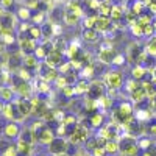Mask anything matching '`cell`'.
I'll list each match as a JSON object with an SVG mask.
<instances>
[{
  "mask_svg": "<svg viewBox=\"0 0 156 156\" xmlns=\"http://www.w3.org/2000/svg\"><path fill=\"white\" fill-rule=\"evenodd\" d=\"M53 139H55V131L51 128H48V126H45L36 137V140L39 142V144H44V145H48Z\"/></svg>",
  "mask_w": 156,
  "mask_h": 156,
  "instance_id": "5bb4252c",
  "label": "cell"
},
{
  "mask_svg": "<svg viewBox=\"0 0 156 156\" xmlns=\"http://www.w3.org/2000/svg\"><path fill=\"white\" fill-rule=\"evenodd\" d=\"M98 31L95 28H84L83 33H81V37H83V41L86 42H95L97 39H98Z\"/></svg>",
  "mask_w": 156,
  "mask_h": 156,
  "instance_id": "ac0fdd59",
  "label": "cell"
},
{
  "mask_svg": "<svg viewBox=\"0 0 156 156\" xmlns=\"http://www.w3.org/2000/svg\"><path fill=\"white\" fill-rule=\"evenodd\" d=\"M148 131H150V134H153V136H156V122H150V126H148Z\"/></svg>",
  "mask_w": 156,
  "mask_h": 156,
  "instance_id": "f6af8a7d",
  "label": "cell"
},
{
  "mask_svg": "<svg viewBox=\"0 0 156 156\" xmlns=\"http://www.w3.org/2000/svg\"><path fill=\"white\" fill-rule=\"evenodd\" d=\"M39 66V59L34 55H23V67L28 70H34Z\"/></svg>",
  "mask_w": 156,
  "mask_h": 156,
  "instance_id": "e0dca14e",
  "label": "cell"
},
{
  "mask_svg": "<svg viewBox=\"0 0 156 156\" xmlns=\"http://www.w3.org/2000/svg\"><path fill=\"white\" fill-rule=\"evenodd\" d=\"M39 156H45V154H39Z\"/></svg>",
  "mask_w": 156,
  "mask_h": 156,
  "instance_id": "816d5d0a",
  "label": "cell"
},
{
  "mask_svg": "<svg viewBox=\"0 0 156 156\" xmlns=\"http://www.w3.org/2000/svg\"><path fill=\"white\" fill-rule=\"evenodd\" d=\"M101 2H103V0H84V8L90 9V12H92V14H97V11H98ZM97 16H98V14H97Z\"/></svg>",
  "mask_w": 156,
  "mask_h": 156,
  "instance_id": "f1b7e54d",
  "label": "cell"
},
{
  "mask_svg": "<svg viewBox=\"0 0 156 156\" xmlns=\"http://www.w3.org/2000/svg\"><path fill=\"white\" fill-rule=\"evenodd\" d=\"M31 11H30V8L28 6H20L19 9H17V12H16V17L20 20V22H28V20H31Z\"/></svg>",
  "mask_w": 156,
  "mask_h": 156,
  "instance_id": "44dd1931",
  "label": "cell"
},
{
  "mask_svg": "<svg viewBox=\"0 0 156 156\" xmlns=\"http://www.w3.org/2000/svg\"><path fill=\"white\" fill-rule=\"evenodd\" d=\"M16 25V16L11 14L9 11H3L0 14V28H6V30H14Z\"/></svg>",
  "mask_w": 156,
  "mask_h": 156,
  "instance_id": "8fae6325",
  "label": "cell"
},
{
  "mask_svg": "<svg viewBox=\"0 0 156 156\" xmlns=\"http://www.w3.org/2000/svg\"><path fill=\"white\" fill-rule=\"evenodd\" d=\"M73 86H75V95H76V94H78V95H84V94H87L90 83H87L86 80H80V81H76Z\"/></svg>",
  "mask_w": 156,
  "mask_h": 156,
  "instance_id": "d4e9b609",
  "label": "cell"
},
{
  "mask_svg": "<svg viewBox=\"0 0 156 156\" xmlns=\"http://www.w3.org/2000/svg\"><path fill=\"white\" fill-rule=\"evenodd\" d=\"M142 84H144V87H145V92H147L148 98L156 97V83H153V81H142Z\"/></svg>",
  "mask_w": 156,
  "mask_h": 156,
  "instance_id": "f546056e",
  "label": "cell"
},
{
  "mask_svg": "<svg viewBox=\"0 0 156 156\" xmlns=\"http://www.w3.org/2000/svg\"><path fill=\"white\" fill-rule=\"evenodd\" d=\"M95 22H97V16H86L83 20V27L84 28H95Z\"/></svg>",
  "mask_w": 156,
  "mask_h": 156,
  "instance_id": "8d00e7d4",
  "label": "cell"
},
{
  "mask_svg": "<svg viewBox=\"0 0 156 156\" xmlns=\"http://www.w3.org/2000/svg\"><path fill=\"white\" fill-rule=\"evenodd\" d=\"M140 84H142V81H137V80H134V78H133V80L126 81L123 86H125V90H126V92H128V94H131L133 90H136Z\"/></svg>",
  "mask_w": 156,
  "mask_h": 156,
  "instance_id": "836d02e7",
  "label": "cell"
},
{
  "mask_svg": "<svg viewBox=\"0 0 156 156\" xmlns=\"http://www.w3.org/2000/svg\"><path fill=\"white\" fill-rule=\"evenodd\" d=\"M150 108L156 112V97H153V98H150Z\"/></svg>",
  "mask_w": 156,
  "mask_h": 156,
  "instance_id": "bcb514c9",
  "label": "cell"
},
{
  "mask_svg": "<svg viewBox=\"0 0 156 156\" xmlns=\"http://www.w3.org/2000/svg\"><path fill=\"white\" fill-rule=\"evenodd\" d=\"M144 8H145V5L140 2V0H134V3H133V6L129 8L136 16H139V14H142V11H144Z\"/></svg>",
  "mask_w": 156,
  "mask_h": 156,
  "instance_id": "74e56055",
  "label": "cell"
},
{
  "mask_svg": "<svg viewBox=\"0 0 156 156\" xmlns=\"http://www.w3.org/2000/svg\"><path fill=\"white\" fill-rule=\"evenodd\" d=\"M17 44H19V48H20V53L23 55H31L34 53L36 50V41L31 39L27 33H19V39H17Z\"/></svg>",
  "mask_w": 156,
  "mask_h": 156,
  "instance_id": "7a4b0ae2",
  "label": "cell"
},
{
  "mask_svg": "<svg viewBox=\"0 0 156 156\" xmlns=\"http://www.w3.org/2000/svg\"><path fill=\"white\" fill-rule=\"evenodd\" d=\"M147 72H148V69H145L144 66H139V64H136V66L133 67V70H131V76L134 78V80H137V81H142V80L145 78Z\"/></svg>",
  "mask_w": 156,
  "mask_h": 156,
  "instance_id": "ffe728a7",
  "label": "cell"
},
{
  "mask_svg": "<svg viewBox=\"0 0 156 156\" xmlns=\"http://www.w3.org/2000/svg\"><path fill=\"white\" fill-rule=\"evenodd\" d=\"M133 114H134V109H133L131 103H120L112 111V122L117 125H123L129 119H133Z\"/></svg>",
  "mask_w": 156,
  "mask_h": 156,
  "instance_id": "6da1fadb",
  "label": "cell"
},
{
  "mask_svg": "<svg viewBox=\"0 0 156 156\" xmlns=\"http://www.w3.org/2000/svg\"><path fill=\"white\" fill-rule=\"evenodd\" d=\"M19 111L22 112L23 117H28L30 114H33V100L27 98V97H19V100H16Z\"/></svg>",
  "mask_w": 156,
  "mask_h": 156,
  "instance_id": "9c48e42d",
  "label": "cell"
},
{
  "mask_svg": "<svg viewBox=\"0 0 156 156\" xmlns=\"http://www.w3.org/2000/svg\"><path fill=\"white\" fill-rule=\"evenodd\" d=\"M83 14H80V12L76 11H72V9H67L64 11V23L69 25V27H75V25H78V22L81 20Z\"/></svg>",
  "mask_w": 156,
  "mask_h": 156,
  "instance_id": "4fadbf2b",
  "label": "cell"
},
{
  "mask_svg": "<svg viewBox=\"0 0 156 156\" xmlns=\"http://www.w3.org/2000/svg\"><path fill=\"white\" fill-rule=\"evenodd\" d=\"M151 81H153V83H156V67H154V69H151Z\"/></svg>",
  "mask_w": 156,
  "mask_h": 156,
  "instance_id": "7dc6e473",
  "label": "cell"
},
{
  "mask_svg": "<svg viewBox=\"0 0 156 156\" xmlns=\"http://www.w3.org/2000/svg\"><path fill=\"white\" fill-rule=\"evenodd\" d=\"M5 44H3V41H2V37H0V53H2V51H5Z\"/></svg>",
  "mask_w": 156,
  "mask_h": 156,
  "instance_id": "c3c4849f",
  "label": "cell"
},
{
  "mask_svg": "<svg viewBox=\"0 0 156 156\" xmlns=\"http://www.w3.org/2000/svg\"><path fill=\"white\" fill-rule=\"evenodd\" d=\"M128 2H134V0H128Z\"/></svg>",
  "mask_w": 156,
  "mask_h": 156,
  "instance_id": "f907efd6",
  "label": "cell"
},
{
  "mask_svg": "<svg viewBox=\"0 0 156 156\" xmlns=\"http://www.w3.org/2000/svg\"><path fill=\"white\" fill-rule=\"evenodd\" d=\"M61 92L66 98H72L75 95V86L73 84H66L64 87H61Z\"/></svg>",
  "mask_w": 156,
  "mask_h": 156,
  "instance_id": "d590c367",
  "label": "cell"
},
{
  "mask_svg": "<svg viewBox=\"0 0 156 156\" xmlns=\"http://www.w3.org/2000/svg\"><path fill=\"white\" fill-rule=\"evenodd\" d=\"M16 148H17L19 156H30V153H31V145L27 144V142H23V140H20V139H17Z\"/></svg>",
  "mask_w": 156,
  "mask_h": 156,
  "instance_id": "603a6c76",
  "label": "cell"
},
{
  "mask_svg": "<svg viewBox=\"0 0 156 156\" xmlns=\"http://www.w3.org/2000/svg\"><path fill=\"white\" fill-rule=\"evenodd\" d=\"M153 144H151V139L150 137H140L139 140H137V147H139V150H148L150 147H151Z\"/></svg>",
  "mask_w": 156,
  "mask_h": 156,
  "instance_id": "e575fe53",
  "label": "cell"
},
{
  "mask_svg": "<svg viewBox=\"0 0 156 156\" xmlns=\"http://www.w3.org/2000/svg\"><path fill=\"white\" fill-rule=\"evenodd\" d=\"M14 95H16V90L12 86H2L0 87V100L3 103H11L14 101Z\"/></svg>",
  "mask_w": 156,
  "mask_h": 156,
  "instance_id": "9a60e30c",
  "label": "cell"
},
{
  "mask_svg": "<svg viewBox=\"0 0 156 156\" xmlns=\"http://www.w3.org/2000/svg\"><path fill=\"white\" fill-rule=\"evenodd\" d=\"M115 55L117 53L111 42H101L100 50H98V61H101L103 64H112Z\"/></svg>",
  "mask_w": 156,
  "mask_h": 156,
  "instance_id": "3957f363",
  "label": "cell"
},
{
  "mask_svg": "<svg viewBox=\"0 0 156 156\" xmlns=\"http://www.w3.org/2000/svg\"><path fill=\"white\" fill-rule=\"evenodd\" d=\"M31 22H33L34 25H42V23L45 22V11H39V9H37L36 14L31 16Z\"/></svg>",
  "mask_w": 156,
  "mask_h": 156,
  "instance_id": "d6a6232c",
  "label": "cell"
},
{
  "mask_svg": "<svg viewBox=\"0 0 156 156\" xmlns=\"http://www.w3.org/2000/svg\"><path fill=\"white\" fill-rule=\"evenodd\" d=\"M14 3H16V0H0V6H2L5 11L11 9L12 6H14Z\"/></svg>",
  "mask_w": 156,
  "mask_h": 156,
  "instance_id": "ab89813d",
  "label": "cell"
},
{
  "mask_svg": "<svg viewBox=\"0 0 156 156\" xmlns=\"http://www.w3.org/2000/svg\"><path fill=\"white\" fill-rule=\"evenodd\" d=\"M27 34L31 37V39H34V41H37V39H41L42 37V31H41V25H30V28H28V31H27Z\"/></svg>",
  "mask_w": 156,
  "mask_h": 156,
  "instance_id": "4316f807",
  "label": "cell"
},
{
  "mask_svg": "<svg viewBox=\"0 0 156 156\" xmlns=\"http://www.w3.org/2000/svg\"><path fill=\"white\" fill-rule=\"evenodd\" d=\"M129 97H131V100H133L134 103L145 101L148 97H147V92H145V87H144V84H140L136 90H133V92L129 94Z\"/></svg>",
  "mask_w": 156,
  "mask_h": 156,
  "instance_id": "2e32d148",
  "label": "cell"
},
{
  "mask_svg": "<svg viewBox=\"0 0 156 156\" xmlns=\"http://www.w3.org/2000/svg\"><path fill=\"white\" fill-rule=\"evenodd\" d=\"M147 8H148V11H150V14L156 16V0H153V2H151Z\"/></svg>",
  "mask_w": 156,
  "mask_h": 156,
  "instance_id": "ee69618b",
  "label": "cell"
},
{
  "mask_svg": "<svg viewBox=\"0 0 156 156\" xmlns=\"http://www.w3.org/2000/svg\"><path fill=\"white\" fill-rule=\"evenodd\" d=\"M125 62H126V58H125L123 55H115V58H114V62H112V64H115V66H123Z\"/></svg>",
  "mask_w": 156,
  "mask_h": 156,
  "instance_id": "60d3db41",
  "label": "cell"
},
{
  "mask_svg": "<svg viewBox=\"0 0 156 156\" xmlns=\"http://www.w3.org/2000/svg\"><path fill=\"white\" fill-rule=\"evenodd\" d=\"M119 133H120L119 125L114 123V122H109L108 125H105L103 128H100L98 136L105 137L106 140H117V137H119Z\"/></svg>",
  "mask_w": 156,
  "mask_h": 156,
  "instance_id": "8992f818",
  "label": "cell"
},
{
  "mask_svg": "<svg viewBox=\"0 0 156 156\" xmlns=\"http://www.w3.org/2000/svg\"><path fill=\"white\" fill-rule=\"evenodd\" d=\"M0 156H19V153H17V148H16V145H12V144H9L2 153H0Z\"/></svg>",
  "mask_w": 156,
  "mask_h": 156,
  "instance_id": "f35d334b",
  "label": "cell"
},
{
  "mask_svg": "<svg viewBox=\"0 0 156 156\" xmlns=\"http://www.w3.org/2000/svg\"><path fill=\"white\" fill-rule=\"evenodd\" d=\"M86 95L90 100H100L103 95H105V84H101L100 81H92Z\"/></svg>",
  "mask_w": 156,
  "mask_h": 156,
  "instance_id": "ba28073f",
  "label": "cell"
},
{
  "mask_svg": "<svg viewBox=\"0 0 156 156\" xmlns=\"http://www.w3.org/2000/svg\"><path fill=\"white\" fill-rule=\"evenodd\" d=\"M105 151L108 154H115L117 151H120V145H119V140H106V145H105Z\"/></svg>",
  "mask_w": 156,
  "mask_h": 156,
  "instance_id": "83f0119b",
  "label": "cell"
},
{
  "mask_svg": "<svg viewBox=\"0 0 156 156\" xmlns=\"http://www.w3.org/2000/svg\"><path fill=\"white\" fill-rule=\"evenodd\" d=\"M103 123V114L100 111H94L90 112L89 115V126H94V128H100Z\"/></svg>",
  "mask_w": 156,
  "mask_h": 156,
  "instance_id": "d6986e66",
  "label": "cell"
},
{
  "mask_svg": "<svg viewBox=\"0 0 156 156\" xmlns=\"http://www.w3.org/2000/svg\"><path fill=\"white\" fill-rule=\"evenodd\" d=\"M111 9H112V5L108 2V0H103L98 11H97V14L98 16H103V17H109L111 16Z\"/></svg>",
  "mask_w": 156,
  "mask_h": 156,
  "instance_id": "484cf974",
  "label": "cell"
},
{
  "mask_svg": "<svg viewBox=\"0 0 156 156\" xmlns=\"http://www.w3.org/2000/svg\"><path fill=\"white\" fill-rule=\"evenodd\" d=\"M145 50H147L148 55L156 56V36H151V37L148 39V42H147V45H145Z\"/></svg>",
  "mask_w": 156,
  "mask_h": 156,
  "instance_id": "4dcf8cb0",
  "label": "cell"
},
{
  "mask_svg": "<svg viewBox=\"0 0 156 156\" xmlns=\"http://www.w3.org/2000/svg\"><path fill=\"white\" fill-rule=\"evenodd\" d=\"M145 48H142L139 44H131L128 45V50H126V61L133 62V64H137V59L139 56L142 55V51H144Z\"/></svg>",
  "mask_w": 156,
  "mask_h": 156,
  "instance_id": "7c38bea8",
  "label": "cell"
},
{
  "mask_svg": "<svg viewBox=\"0 0 156 156\" xmlns=\"http://www.w3.org/2000/svg\"><path fill=\"white\" fill-rule=\"evenodd\" d=\"M44 62L45 64H48L50 67H55V69H58L61 64L64 62V51H61V50H58V48H55L53 47V50L50 51V53L47 55V58L44 59Z\"/></svg>",
  "mask_w": 156,
  "mask_h": 156,
  "instance_id": "52a82bcc",
  "label": "cell"
},
{
  "mask_svg": "<svg viewBox=\"0 0 156 156\" xmlns=\"http://www.w3.org/2000/svg\"><path fill=\"white\" fill-rule=\"evenodd\" d=\"M153 27H154V34H156V20L153 22Z\"/></svg>",
  "mask_w": 156,
  "mask_h": 156,
  "instance_id": "681fc988",
  "label": "cell"
},
{
  "mask_svg": "<svg viewBox=\"0 0 156 156\" xmlns=\"http://www.w3.org/2000/svg\"><path fill=\"white\" fill-rule=\"evenodd\" d=\"M134 119L139 120L140 123L150 120V119H151V117H150V111H147V109H144V108H142L140 111H136V117H134Z\"/></svg>",
  "mask_w": 156,
  "mask_h": 156,
  "instance_id": "1f68e13d",
  "label": "cell"
},
{
  "mask_svg": "<svg viewBox=\"0 0 156 156\" xmlns=\"http://www.w3.org/2000/svg\"><path fill=\"white\" fill-rule=\"evenodd\" d=\"M41 31H42V37L44 39H51L55 36V31H53V23L50 20L48 22H44L41 25Z\"/></svg>",
  "mask_w": 156,
  "mask_h": 156,
  "instance_id": "cb8c5ba5",
  "label": "cell"
},
{
  "mask_svg": "<svg viewBox=\"0 0 156 156\" xmlns=\"http://www.w3.org/2000/svg\"><path fill=\"white\" fill-rule=\"evenodd\" d=\"M105 84L108 87H111V89H117V90H119L125 84L123 73L120 70H111V72H108L105 75Z\"/></svg>",
  "mask_w": 156,
  "mask_h": 156,
  "instance_id": "277c9868",
  "label": "cell"
},
{
  "mask_svg": "<svg viewBox=\"0 0 156 156\" xmlns=\"http://www.w3.org/2000/svg\"><path fill=\"white\" fill-rule=\"evenodd\" d=\"M92 154H94V156H105V154H106V151H105V148L97 147L95 150H92Z\"/></svg>",
  "mask_w": 156,
  "mask_h": 156,
  "instance_id": "7bdbcfd3",
  "label": "cell"
},
{
  "mask_svg": "<svg viewBox=\"0 0 156 156\" xmlns=\"http://www.w3.org/2000/svg\"><path fill=\"white\" fill-rule=\"evenodd\" d=\"M19 139H20V140H23V142H27V144H30V145H33L34 142H36L34 134H33V129H31V128H25V129H22Z\"/></svg>",
  "mask_w": 156,
  "mask_h": 156,
  "instance_id": "7402d4cb",
  "label": "cell"
},
{
  "mask_svg": "<svg viewBox=\"0 0 156 156\" xmlns=\"http://www.w3.org/2000/svg\"><path fill=\"white\" fill-rule=\"evenodd\" d=\"M20 131H22V129H20V126H19L17 122H9L3 128V136L6 139H19Z\"/></svg>",
  "mask_w": 156,
  "mask_h": 156,
  "instance_id": "30bf717a",
  "label": "cell"
},
{
  "mask_svg": "<svg viewBox=\"0 0 156 156\" xmlns=\"http://www.w3.org/2000/svg\"><path fill=\"white\" fill-rule=\"evenodd\" d=\"M69 148V142L64 137H55L48 144V153L50 154H66Z\"/></svg>",
  "mask_w": 156,
  "mask_h": 156,
  "instance_id": "5b68a950",
  "label": "cell"
},
{
  "mask_svg": "<svg viewBox=\"0 0 156 156\" xmlns=\"http://www.w3.org/2000/svg\"><path fill=\"white\" fill-rule=\"evenodd\" d=\"M154 34V27H153V23H148L144 27V36H153Z\"/></svg>",
  "mask_w": 156,
  "mask_h": 156,
  "instance_id": "b9f144b4",
  "label": "cell"
}]
</instances>
